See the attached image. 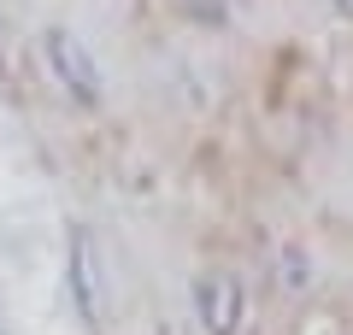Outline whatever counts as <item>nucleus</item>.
<instances>
[{
    "instance_id": "1",
    "label": "nucleus",
    "mask_w": 353,
    "mask_h": 335,
    "mask_svg": "<svg viewBox=\"0 0 353 335\" xmlns=\"http://www.w3.org/2000/svg\"><path fill=\"white\" fill-rule=\"evenodd\" d=\"M41 59H48L53 83H59L83 112H101V100H106V71H101V59L83 48V36H71L65 24H48V30H41Z\"/></svg>"
},
{
    "instance_id": "2",
    "label": "nucleus",
    "mask_w": 353,
    "mask_h": 335,
    "mask_svg": "<svg viewBox=\"0 0 353 335\" xmlns=\"http://www.w3.org/2000/svg\"><path fill=\"white\" fill-rule=\"evenodd\" d=\"M194 323L201 335H236L241 318H248V283L236 271H206L194 276Z\"/></svg>"
},
{
    "instance_id": "3",
    "label": "nucleus",
    "mask_w": 353,
    "mask_h": 335,
    "mask_svg": "<svg viewBox=\"0 0 353 335\" xmlns=\"http://www.w3.org/2000/svg\"><path fill=\"white\" fill-rule=\"evenodd\" d=\"M65 294L71 312L83 318V329H101V253L88 230H71V247H65Z\"/></svg>"
},
{
    "instance_id": "4",
    "label": "nucleus",
    "mask_w": 353,
    "mask_h": 335,
    "mask_svg": "<svg viewBox=\"0 0 353 335\" xmlns=\"http://www.w3.org/2000/svg\"><path fill=\"white\" fill-rule=\"evenodd\" d=\"M336 6V18H353V0H330Z\"/></svg>"
}]
</instances>
